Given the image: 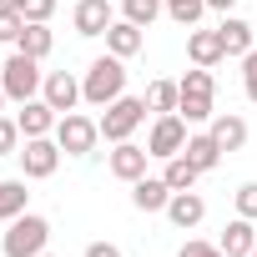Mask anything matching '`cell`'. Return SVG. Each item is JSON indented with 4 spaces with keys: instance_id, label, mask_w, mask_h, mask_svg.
Instances as JSON below:
<instances>
[{
    "instance_id": "obj_1",
    "label": "cell",
    "mask_w": 257,
    "mask_h": 257,
    "mask_svg": "<svg viewBox=\"0 0 257 257\" xmlns=\"http://www.w3.org/2000/svg\"><path fill=\"white\" fill-rule=\"evenodd\" d=\"M116 96H126V66H121V56H96L91 66H86V81H81V101L86 106H111Z\"/></svg>"
},
{
    "instance_id": "obj_32",
    "label": "cell",
    "mask_w": 257,
    "mask_h": 257,
    "mask_svg": "<svg viewBox=\"0 0 257 257\" xmlns=\"http://www.w3.org/2000/svg\"><path fill=\"white\" fill-rule=\"evenodd\" d=\"M242 86H247V101H257V51L242 56Z\"/></svg>"
},
{
    "instance_id": "obj_22",
    "label": "cell",
    "mask_w": 257,
    "mask_h": 257,
    "mask_svg": "<svg viewBox=\"0 0 257 257\" xmlns=\"http://www.w3.org/2000/svg\"><path fill=\"white\" fill-rule=\"evenodd\" d=\"M142 101H147V111L167 116V111H177V101H182V86H177V81H152Z\"/></svg>"
},
{
    "instance_id": "obj_19",
    "label": "cell",
    "mask_w": 257,
    "mask_h": 257,
    "mask_svg": "<svg viewBox=\"0 0 257 257\" xmlns=\"http://www.w3.org/2000/svg\"><path fill=\"white\" fill-rule=\"evenodd\" d=\"M182 157L197 167V172H212L217 162H222V147L212 142V132H197V137H187V147H182Z\"/></svg>"
},
{
    "instance_id": "obj_20",
    "label": "cell",
    "mask_w": 257,
    "mask_h": 257,
    "mask_svg": "<svg viewBox=\"0 0 257 257\" xmlns=\"http://www.w3.org/2000/svg\"><path fill=\"white\" fill-rule=\"evenodd\" d=\"M26 56H36V61H46L51 56V46H56V36H51V26L46 21H26V31H21V41H16Z\"/></svg>"
},
{
    "instance_id": "obj_4",
    "label": "cell",
    "mask_w": 257,
    "mask_h": 257,
    "mask_svg": "<svg viewBox=\"0 0 257 257\" xmlns=\"http://www.w3.org/2000/svg\"><path fill=\"white\" fill-rule=\"evenodd\" d=\"M96 142H101V121H91V116H81V111H66V116L56 121V147H61L66 157H91Z\"/></svg>"
},
{
    "instance_id": "obj_31",
    "label": "cell",
    "mask_w": 257,
    "mask_h": 257,
    "mask_svg": "<svg viewBox=\"0 0 257 257\" xmlns=\"http://www.w3.org/2000/svg\"><path fill=\"white\" fill-rule=\"evenodd\" d=\"M21 16L26 21H51L56 16V0H21Z\"/></svg>"
},
{
    "instance_id": "obj_37",
    "label": "cell",
    "mask_w": 257,
    "mask_h": 257,
    "mask_svg": "<svg viewBox=\"0 0 257 257\" xmlns=\"http://www.w3.org/2000/svg\"><path fill=\"white\" fill-rule=\"evenodd\" d=\"M0 106H6V91H0Z\"/></svg>"
},
{
    "instance_id": "obj_21",
    "label": "cell",
    "mask_w": 257,
    "mask_h": 257,
    "mask_svg": "<svg viewBox=\"0 0 257 257\" xmlns=\"http://www.w3.org/2000/svg\"><path fill=\"white\" fill-rule=\"evenodd\" d=\"M31 192H26V177H11V182H0V222H16L26 212Z\"/></svg>"
},
{
    "instance_id": "obj_29",
    "label": "cell",
    "mask_w": 257,
    "mask_h": 257,
    "mask_svg": "<svg viewBox=\"0 0 257 257\" xmlns=\"http://www.w3.org/2000/svg\"><path fill=\"white\" fill-rule=\"evenodd\" d=\"M21 147V121H11V116H0V157H11Z\"/></svg>"
},
{
    "instance_id": "obj_16",
    "label": "cell",
    "mask_w": 257,
    "mask_h": 257,
    "mask_svg": "<svg viewBox=\"0 0 257 257\" xmlns=\"http://www.w3.org/2000/svg\"><path fill=\"white\" fill-rule=\"evenodd\" d=\"M142 41H147V36H142V26H132L126 16H121V21H111V31H106V51H111V56H121V61H126V56H137V51H142Z\"/></svg>"
},
{
    "instance_id": "obj_34",
    "label": "cell",
    "mask_w": 257,
    "mask_h": 257,
    "mask_svg": "<svg viewBox=\"0 0 257 257\" xmlns=\"http://www.w3.org/2000/svg\"><path fill=\"white\" fill-rule=\"evenodd\" d=\"M86 257H126V252H121L116 242H91V247H86Z\"/></svg>"
},
{
    "instance_id": "obj_33",
    "label": "cell",
    "mask_w": 257,
    "mask_h": 257,
    "mask_svg": "<svg viewBox=\"0 0 257 257\" xmlns=\"http://www.w3.org/2000/svg\"><path fill=\"white\" fill-rule=\"evenodd\" d=\"M177 257H227V252H222V247H212V242H187Z\"/></svg>"
},
{
    "instance_id": "obj_11",
    "label": "cell",
    "mask_w": 257,
    "mask_h": 257,
    "mask_svg": "<svg viewBox=\"0 0 257 257\" xmlns=\"http://www.w3.org/2000/svg\"><path fill=\"white\" fill-rule=\"evenodd\" d=\"M41 96L66 116V111H76V101H81V81H76L71 71H51V76H46V86H41Z\"/></svg>"
},
{
    "instance_id": "obj_17",
    "label": "cell",
    "mask_w": 257,
    "mask_h": 257,
    "mask_svg": "<svg viewBox=\"0 0 257 257\" xmlns=\"http://www.w3.org/2000/svg\"><path fill=\"white\" fill-rule=\"evenodd\" d=\"M217 36H222V51L237 56V61H242V56L252 51V41H257V31H252L247 21H237V16H227V21L217 26Z\"/></svg>"
},
{
    "instance_id": "obj_15",
    "label": "cell",
    "mask_w": 257,
    "mask_h": 257,
    "mask_svg": "<svg viewBox=\"0 0 257 257\" xmlns=\"http://www.w3.org/2000/svg\"><path fill=\"white\" fill-rule=\"evenodd\" d=\"M207 132H212V142H217L222 152H242V147H247V121H242V116H212Z\"/></svg>"
},
{
    "instance_id": "obj_3",
    "label": "cell",
    "mask_w": 257,
    "mask_h": 257,
    "mask_svg": "<svg viewBox=\"0 0 257 257\" xmlns=\"http://www.w3.org/2000/svg\"><path fill=\"white\" fill-rule=\"evenodd\" d=\"M41 86H46V76H41V61H36V56H26V51H16L6 66H0V91H6L11 101H31Z\"/></svg>"
},
{
    "instance_id": "obj_9",
    "label": "cell",
    "mask_w": 257,
    "mask_h": 257,
    "mask_svg": "<svg viewBox=\"0 0 257 257\" xmlns=\"http://www.w3.org/2000/svg\"><path fill=\"white\" fill-rule=\"evenodd\" d=\"M147 147H137V142H116V152L106 157V167H111V177H121V182H137V177H147Z\"/></svg>"
},
{
    "instance_id": "obj_36",
    "label": "cell",
    "mask_w": 257,
    "mask_h": 257,
    "mask_svg": "<svg viewBox=\"0 0 257 257\" xmlns=\"http://www.w3.org/2000/svg\"><path fill=\"white\" fill-rule=\"evenodd\" d=\"M0 6H6V11H21V0H0Z\"/></svg>"
},
{
    "instance_id": "obj_14",
    "label": "cell",
    "mask_w": 257,
    "mask_h": 257,
    "mask_svg": "<svg viewBox=\"0 0 257 257\" xmlns=\"http://www.w3.org/2000/svg\"><path fill=\"white\" fill-rule=\"evenodd\" d=\"M167 217H172V227H197L202 217H207V202L197 197V192H172V202H167Z\"/></svg>"
},
{
    "instance_id": "obj_8",
    "label": "cell",
    "mask_w": 257,
    "mask_h": 257,
    "mask_svg": "<svg viewBox=\"0 0 257 257\" xmlns=\"http://www.w3.org/2000/svg\"><path fill=\"white\" fill-rule=\"evenodd\" d=\"M16 121H21V137H51L56 121H61V111H56L46 96H41V101L31 96V101H21V116H16Z\"/></svg>"
},
{
    "instance_id": "obj_24",
    "label": "cell",
    "mask_w": 257,
    "mask_h": 257,
    "mask_svg": "<svg viewBox=\"0 0 257 257\" xmlns=\"http://www.w3.org/2000/svg\"><path fill=\"white\" fill-rule=\"evenodd\" d=\"M121 11H126V21H132V26H152L162 11H167V0H121Z\"/></svg>"
},
{
    "instance_id": "obj_39",
    "label": "cell",
    "mask_w": 257,
    "mask_h": 257,
    "mask_svg": "<svg viewBox=\"0 0 257 257\" xmlns=\"http://www.w3.org/2000/svg\"><path fill=\"white\" fill-rule=\"evenodd\" d=\"M252 257H257V252H252Z\"/></svg>"
},
{
    "instance_id": "obj_5",
    "label": "cell",
    "mask_w": 257,
    "mask_h": 257,
    "mask_svg": "<svg viewBox=\"0 0 257 257\" xmlns=\"http://www.w3.org/2000/svg\"><path fill=\"white\" fill-rule=\"evenodd\" d=\"M147 121V101L142 96H116L111 106H106V116H101V137L116 147V142H132V132Z\"/></svg>"
},
{
    "instance_id": "obj_12",
    "label": "cell",
    "mask_w": 257,
    "mask_h": 257,
    "mask_svg": "<svg viewBox=\"0 0 257 257\" xmlns=\"http://www.w3.org/2000/svg\"><path fill=\"white\" fill-rule=\"evenodd\" d=\"M167 202H172L167 177H137L132 182V207L137 212H167Z\"/></svg>"
},
{
    "instance_id": "obj_6",
    "label": "cell",
    "mask_w": 257,
    "mask_h": 257,
    "mask_svg": "<svg viewBox=\"0 0 257 257\" xmlns=\"http://www.w3.org/2000/svg\"><path fill=\"white\" fill-rule=\"evenodd\" d=\"M16 157H21L26 182H46V177H56V167H61V147H56V137H26V147H21Z\"/></svg>"
},
{
    "instance_id": "obj_2",
    "label": "cell",
    "mask_w": 257,
    "mask_h": 257,
    "mask_svg": "<svg viewBox=\"0 0 257 257\" xmlns=\"http://www.w3.org/2000/svg\"><path fill=\"white\" fill-rule=\"evenodd\" d=\"M46 242H51V222L41 212H21L6 227V237H0V252H6V257H41Z\"/></svg>"
},
{
    "instance_id": "obj_18",
    "label": "cell",
    "mask_w": 257,
    "mask_h": 257,
    "mask_svg": "<svg viewBox=\"0 0 257 257\" xmlns=\"http://www.w3.org/2000/svg\"><path fill=\"white\" fill-rule=\"evenodd\" d=\"M187 56H192V66H207V71H212L227 51H222V36H217V31H192V36H187Z\"/></svg>"
},
{
    "instance_id": "obj_13",
    "label": "cell",
    "mask_w": 257,
    "mask_h": 257,
    "mask_svg": "<svg viewBox=\"0 0 257 257\" xmlns=\"http://www.w3.org/2000/svg\"><path fill=\"white\" fill-rule=\"evenodd\" d=\"M227 257H252L257 252V232H252V217H232L222 227V242H217Z\"/></svg>"
},
{
    "instance_id": "obj_23",
    "label": "cell",
    "mask_w": 257,
    "mask_h": 257,
    "mask_svg": "<svg viewBox=\"0 0 257 257\" xmlns=\"http://www.w3.org/2000/svg\"><path fill=\"white\" fill-rule=\"evenodd\" d=\"M162 177H167V187H172V192H192L202 172H197L187 157H167V172H162Z\"/></svg>"
},
{
    "instance_id": "obj_7",
    "label": "cell",
    "mask_w": 257,
    "mask_h": 257,
    "mask_svg": "<svg viewBox=\"0 0 257 257\" xmlns=\"http://www.w3.org/2000/svg\"><path fill=\"white\" fill-rule=\"evenodd\" d=\"M182 147H187V121H182L177 111L157 116V121H152V137H147V152L167 162V157H182Z\"/></svg>"
},
{
    "instance_id": "obj_10",
    "label": "cell",
    "mask_w": 257,
    "mask_h": 257,
    "mask_svg": "<svg viewBox=\"0 0 257 257\" xmlns=\"http://www.w3.org/2000/svg\"><path fill=\"white\" fill-rule=\"evenodd\" d=\"M76 36H106L111 31V0H76Z\"/></svg>"
},
{
    "instance_id": "obj_28",
    "label": "cell",
    "mask_w": 257,
    "mask_h": 257,
    "mask_svg": "<svg viewBox=\"0 0 257 257\" xmlns=\"http://www.w3.org/2000/svg\"><path fill=\"white\" fill-rule=\"evenodd\" d=\"M21 31H26V16L0 6V41H21Z\"/></svg>"
},
{
    "instance_id": "obj_38",
    "label": "cell",
    "mask_w": 257,
    "mask_h": 257,
    "mask_svg": "<svg viewBox=\"0 0 257 257\" xmlns=\"http://www.w3.org/2000/svg\"><path fill=\"white\" fill-rule=\"evenodd\" d=\"M41 257H51V252H41Z\"/></svg>"
},
{
    "instance_id": "obj_27",
    "label": "cell",
    "mask_w": 257,
    "mask_h": 257,
    "mask_svg": "<svg viewBox=\"0 0 257 257\" xmlns=\"http://www.w3.org/2000/svg\"><path fill=\"white\" fill-rule=\"evenodd\" d=\"M202 11H207V0H167V16H172L177 26H197Z\"/></svg>"
},
{
    "instance_id": "obj_30",
    "label": "cell",
    "mask_w": 257,
    "mask_h": 257,
    "mask_svg": "<svg viewBox=\"0 0 257 257\" xmlns=\"http://www.w3.org/2000/svg\"><path fill=\"white\" fill-rule=\"evenodd\" d=\"M237 217H252L257 222V182H242L237 187Z\"/></svg>"
},
{
    "instance_id": "obj_35",
    "label": "cell",
    "mask_w": 257,
    "mask_h": 257,
    "mask_svg": "<svg viewBox=\"0 0 257 257\" xmlns=\"http://www.w3.org/2000/svg\"><path fill=\"white\" fill-rule=\"evenodd\" d=\"M232 6H237V0H207V11H222V16H227Z\"/></svg>"
},
{
    "instance_id": "obj_26",
    "label": "cell",
    "mask_w": 257,
    "mask_h": 257,
    "mask_svg": "<svg viewBox=\"0 0 257 257\" xmlns=\"http://www.w3.org/2000/svg\"><path fill=\"white\" fill-rule=\"evenodd\" d=\"M177 86H182V96H217V81H212V71H207V66L187 71V76H182Z\"/></svg>"
},
{
    "instance_id": "obj_25",
    "label": "cell",
    "mask_w": 257,
    "mask_h": 257,
    "mask_svg": "<svg viewBox=\"0 0 257 257\" xmlns=\"http://www.w3.org/2000/svg\"><path fill=\"white\" fill-rule=\"evenodd\" d=\"M177 116H182L187 126H202V121H212L217 111H212V96H182V101H177Z\"/></svg>"
}]
</instances>
